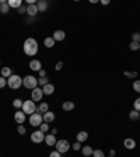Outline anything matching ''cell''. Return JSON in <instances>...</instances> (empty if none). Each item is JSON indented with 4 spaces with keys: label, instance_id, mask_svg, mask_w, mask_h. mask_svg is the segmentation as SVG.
<instances>
[{
    "label": "cell",
    "instance_id": "13",
    "mask_svg": "<svg viewBox=\"0 0 140 157\" xmlns=\"http://www.w3.org/2000/svg\"><path fill=\"white\" fill-rule=\"evenodd\" d=\"M42 91H44V94L51 95V94H53V91H55V86H53V84H51V83H48L46 86H44V87H42Z\"/></svg>",
    "mask_w": 140,
    "mask_h": 157
},
{
    "label": "cell",
    "instance_id": "37",
    "mask_svg": "<svg viewBox=\"0 0 140 157\" xmlns=\"http://www.w3.org/2000/svg\"><path fill=\"white\" fill-rule=\"evenodd\" d=\"M7 84V80L4 77H0V88H4V86Z\"/></svg>",
    "mask_w": 140,
    "mask_h": 157
},
{
    "label": "cell",
    "instance_id": "28",
    "mask_svg": "<svg viewBox=\"0 0 140 157\" xmlns=\"http://www.w3.org/2000/svg\"><path fill=\"white\" fill-rule=\"evenodd\" d=\"M39 131H41V132H44V133H46L48 131H49V124H41Z\"/></svg>",
    "mask_w": 140,
    "mask_h": 157
},
{
    "label": "cell",
    "instance_id": "6",
    "mask_svg": "<svg viewBox=\"0 0 140 157\" xmlns=\"http://www.w3.org/2000/svg\"><path fill=\"white\" fill-rule=\"evenodd\" d=\"M42 122H44V119H42V115H41V114L34 112L31 117H30V124H31L32 126H41Z\"/></svg>",
    "mask_w": 140,
    "mask_h": 157
},
{
    "label": "cell",
    "instance_id": "15",
    "mask_svg": "<svg viewBox=\"0 0 140 157\" xmlns=\"http://www.w3.org/2000/svg\"><path fill=\"white\" fill-rule=\"evenodd\" d=\"M37 13H38V7H37V4H28V7H27V14H28V16L34 17Z\"/></svg>",
    "mask_w": 140,
    "mask_h": 157
},
{
    "label": "cell",
    "instance_id": "36",
    "mask_svg": "<svg viewBox=\"0 0 140 157\" xmlns=\"http://www.w3.org/2000/svg\"><path fill=\"white\" fill-rule=\"evenodd\" d=\"M130 49H132V50H137V49H139V42H132V44H130Z\"/></svg>",
    "mask_w": 140,
    "mask_h": 157
},
{
    "label": "cell",
    "instance_id": "46",
    "mask_svg": "<svg viewBox=\"0 0 140 157\" xmlns=\"http://www.w3.org/2000/svg\"><path fill=\"white\" fill-rule=\"evenodd\" d=\"M139 115H140V111H139Z\"/></svg>",
    "mask_w": 140,
    "mask_h": 157
},
{
    "label": "cell",
    "instance_id": "45",
    "mask_svg": "<svg viewBox=\"0 0 140 157\" xmlns=\"http://www.w3.org/2000/svg\"><path fill=\"white\" fill-rule=\"evenodd\" d=\"M109 157H114V156H109Z\"/></svg>",
    "mask_w": 140,
    "mask_h": 157
},
{
    "label": "cell",
    "instance_id": "8",
    "mask_svg": "<svg viewBox=\"0 0 140 157\" xmlns=\"http://www.w3.org/2000/svg\"><path fill=\"white\" fill-rule=\"evenodd\" d=\"M42 97H44V91H42V88H34L32 90V94H31V100L32 101H41L42 100Z\"/></svg>",
    "mask_w": 140,
    "mask_h": 157
},
{
    "label": "cell",
    "instance_id": "41",
    "mask_svg": "<svg viewBox=\"0 0 140 157\" xmlns=\"http://www.w3.org/2000/svg\"><path fill=\"white\" fill-rule=\"evenodd\" d=\"M18 13H20V14H23V13H27V9H24V6L18 7Z\"/></svg>",
    "mask_w": 140,
    "mask_h": 157
},
{
    "label": "cell",
    "instance_id": "39",
    "mask_svg": "<svg viewBox=\"0 0 140 157\" xmlns=\"http://www.w3.org/2000/svg\"><path fill=\"white\" fill-rule=\"evenodd\" d=\"M62 67H63V62H57L56 66H55V69H56V70H60Z\"/></svg>",
    "mask_w": 140,
    "mask_h": 157
},
{
    "label": "cell",
    "instance_id": "43",
    "mask_svg": "<svg viewBox=\"0 0 140 157\" xmlns=\"http://www.w3.org/2000/svg\"><path fill=\"white\" fill-rule=\"evenodd\" d=\"M101 4L107 6V4H109V1H108V0H101Z\"/></svg>",
    "mask_w": 140,
    "mask_h": 157
},
{
    "label": "cell",
    "instance_id": "40",
    "mask_svg": "<svg viewBox=\"0 0 140 157\" xmlns=\"http://www.w3.org/2000/svg\"><path fill=\"white\" fill-rule=\"evenodd\" d=\"M80 147H81V145H80V142H76V143L73 145V149H74V150H80Z\"/></svg>",
    "mask_w": 140,
    "mask_h": 157
},
{
    "label": "cell",
    "instance_id": "11",
    "mask_svg": "<svg viewBox=\"0 0 140 157\" xmlns=\"http://www.w3.org/2000/svg\"><path fill=\"white\" fill-rule=\"evenodd\" d=\"M42 119H44L45 124H51L52 121L55 119V114L51 112V111H48V112H45L44 115H42Z\"/></svg>",
    "mask_w": 140,
    "mask_h": 157
},
{
    "label": "cell",
    "instance_id": "31",
    "mask_svg": "<svg viewBox=\"0 0 140 157\" xmlns=\"http://www.w3.org/2000/svg\"><path fill=\"white\" fill-rule=\"evenodd\" d=\"M123 75L126 76V77H130V79H133V77H137V72H125Z\"/></svg>",
    "mask_w": 140,
    "mask_h": 157
},
{
    "label": "cell",
    "instance_id": "29",
    "mask_svg": "<svg viewBox=\"0 0 140 157\" xmlns=\"http://www.w3.org/2000/svg\"><path fill=\"white\" fill-rule=\"evenodd\" d=\"M13 105H14V108L20 109V108H23V101L17 98V100H14V101H13Z\"/></svg>",
    "mask_w": 140,
    "mask_h": 157
},
{
    "label": "cell",
    "instance_id": "20",
    "mask_svg": "<svg viewBox=\"0 0 140 157\" xmlns=\"http://www.w3.org/2000/svg\"><path fill=\"white\" fill-rule=\"evenodd\" d=\"M62 108H63L64 111H71V109L74 108V102H73V101H64Z\"/></svg>",
    "mask_w": 140,
    "mask_h": 157
},
{
    "label": "cell",
    "instance_id": "24",
    "mask_svg": "<svg viewBox=\"0 0 140 157\" xmlns=\"http://www.w3.org/2000/svg\"><path fill=\"white\" fill-rule=\"evenodd\" d=\"M38 109H39V114L41 112H48V111H49V105H48V104H46V102H41V104H39V107H38Z\"/></svg>",
    "mask_w": 140,
    "mask_h": 157
},
{
    "label": "cell",
    "instance_id": "17",
    "mask_svg": "<svg viewBox=\"0 0 140 157\" xmlns=\"http://www.w3.org/2000/svg\"><path fill=\"white\" fill-rule=\"evenodd\" d=\"M8 10H10L8 3H7L6 0H0V11L3 13V14H6V13H8Z\"/></svg>",
    "mask_w": 140,
    "mask_h": 157
},
{
    "label": "cell",
    "instance_id": "42",
    "mask_svg": "<svg viewBox=\"0 0 140 157\" xmlns=\"http://www.w3.org/2000/svg\"><path fill=\"white\" fill-rule=\"evenodd\" d=\"M38 73H39V76H41V77H45V76H46V72H45L44 69H41Z\"/></svg>",
    "mask_w": 140,
    "mask_h": 157
},
{
    "label": "cell",
    "instance_id": "25",
    "mask_svg": "<svg viewBox=\"0 0 140 157\" xmlns=\"http://www.w3.org/2000/svg\"><path fill=\"white\" fill-rule=\"evenodd\" d=\"M129 117H130V119L132 121H136V119H139L140 118V115H139V111H136V109H133L132 112L129 114Z\"/></svg>",
    "mask_w": 140,
    "mask_h": 157
},
{
    "label": "cell",
    "instance_id": "10",
    "mask_svg": "<svg viewBox=\"0 0 140 157\" xmlns=\"http://www.w3.org/2000/svg\"><path fill=\"white\" fill-rule=\"evenodd\" d=\"M64 37H66V34H64V31H62V30H56V31L53 32V39H55V42L56 41H63Z\"/></svg>",
    "mask_w": 140,
    "mask_h": 157
},
{
    "label": "cell",
    "instance_id": "4",
    "mask_svg": "<svg viewBox=\"0 0 140 157\" xmlns=\"http://www.w3.org/2000/svg\"><path fill=\"white\" fill-rule=\"evenodd\" d=\"M37 109V105L32 100H28V101H24L23 102V112L24 114H28V115H32Z\"/></svg>",
    "mask_w": 140,
    "mask_h": 157
},
{
    "label": "cell",
    "instance_id": "18",
    "mask_svg": "<svg viewBox=\"0 0 140 157\" xmlns=\"http://www.w3.org/2000/svg\"><path fill=\"white\" fill-rule=\"evenodd\" d=\"M88 139V133L86 132V131H81V132H78L77 133V142H86Z\"/></svg>",
    "mask_w": 140,
    "mask_h": 157
},
{
    "label": "cell",
    "instance_id": "38",
    "mask_svg": "<svg viewBox=\"0 0 140 157\" xmlns=\"http://www.w3.org/2000/svg\"><path fill=\"white\" fill-rule=\"evenodd\" d=\"M60 154H62V153H59L57 150H55V151H52L51 154H49V157H62Z\"/></svg>",
    "mask_w": 140,
    "mask_h": 157
},
{
    "label": "cell",
    "instance_id": "23",
    "mask_svg": "<svg viewBox=\"0 0 140 157\" xmlns=\"http://www.w3.org/2000/svg\"><path fill=\"white\" fill-rule=\"evenodd\" d=\"M10 76H11V69H10V67H3V69H1V77L8 79Z\"/></svg>",
    "mask_w": 140,
    "mask_h": 157
},
{
    "label": "cell",
    "instance_id": "3",
    "mask_svg": "<svg viewBox=\"0 0 140 157\" xmlns=\"http://www.w3.org/2000/svg\"><path fill=\"white\" fill-rule=\"evenodd\" d=\"M23 84H24V87L34 90V88L38 87V79L34 77V76H25L23 79Z\"/></svg>",
    "mask_w": 140,
    "mask_h": 157
},
{
    "label": "cell",
    "instance_id": "32",
    "mask_svg": "<svg viewBox=\"0 0 140 157\" xmlns=\"http://www.w3.org/2000/svg\"><path fill=\"white\" fill-rule=\"evenodd\" d=\"M133 90L137 91V93H140V80H136V82L133 83Z\"/></svg>",
    "mask_w": 140,
    "mask_h": 157
},
{
    "label": "cell",
    "instance_id": "21",
    "mask_svg": "<svg viewBox=\"0 0 140 157\" xmlns=\"http://www.w3.org/2000/svg\"><path fill=\"white\" fill-rule=\"evenodd\" d=\"M37 7H38V11H46V9H48V3L44 1V0H41L37 3Z\"/></svg>",
    "mask_w": 140,
    "mask_h": 157
},
{
    "label": "cell",
    "instance_id": "19",
    "mask_svg": "<svg viewBox=\"0 0 140 157\" xmlns=\"http://www.w3.org/2000/svg\"><path fill=\"white\" fill-rule=\"evenodd\" d=\"M7 3H8V6L13 7V9H18V7L23 6V1H21V0H8Z\"/></svg>",
    "mask_w": 140,
    "mask_h": 157
},
{
    "label": "cell",
    "instance_id": "35",
    "mask_svg": "<svg viewBox=\"0 0 140 157\" xmlns=\"http://www.w3.org/2000/svg\"><path fill=\"white\" fill-rule=\"evenodd\" d=\"M132 39H133L132 42H139V41H140V34H137V32H134V34H133V37H132Z\"/></svg>",
    "mask_w": 140,
    "mask_h": 157
},
{
    "label": "cell",
    "instance_id": "34",
    "mask_svg": "<svg viewBox=\"0 0 140 157\" xmlns=\"http://www.w3.org/2000/svg\"><path fill=\"white\" fill-rule=\"evenodd\" d=\"M17 131H18L20 135H25V132H27V129H25V128H24L23 125H18V128H17Z\"/></svg>",
    "mask_w": 140,
    "mask_h": 157
},
{
    "label": "cell",
    "instance_id": "26",
    "mask_svg": "<svg viewBox=\"0 0 140 157\" xmlns=\"http://www.w3.org/2000/svg\"><path fill=\"white\" fill-rule=\"evenodd\" d=\"M83 154L84 156H93V149L90 146H84L83 147Z\"/></svg>",
    "mask_w": 140,
    "mask_h": 157
},
{
    "label": "cell",
    "instance_id": "33",
    "mask_svg": "<svg viewBox=\"0 0 140 157\" xmlns=\"http://www.w3.org/2000/svg\"><path fill=\"white\" fill-rule=\"evenodd\" d=\"M133 108L136 109V111H140V98L134 100V102H133Z\"/></svg>",
    "mask_w": 140,
    "mask_h": 157
},
{
    "label": "cell",
    "instance_id": "30",
    "mask_svg": "<svg viewBox=\"0 0 140 157\" xmlns=\"http://www.w3.org/2000/svg\"><path fill=\"white\" fill-rule=\"evenodd\" d=\"M93 157H105L102 150H93Z\"/></svg>",
    "mask_w": 140,
    "mask_h": 157
},
{
    "label": "cell",
    "instance_id": "2",
    "mask_svg": "<svg viewBox=\"0 0 140 157\" xmlns=\"http://www.w3.org/2000/svg\"><path fill=\"white\" fill-rule=\"evenodd\" d=\"M7 84H8V87L10 88L17 90V88L21 87V84H23V79H21L18 75H11L8 79H7Z\"/></svg>",
    "mask_w": 140,
    "mask_h": 157
},
{
    "label": "cell",
    "instance_id": "22",
    "mask_svg": "<svg viewBox=\"0 0 140 157\" xmlns=\"http://www.w3.org/2000/svg\"><path fill=\"white\" fill-rule=\"evenodd\" d=\"M44 44H45L46 48H53V45H55V39H53L52 37H48V38H45Z\"/></svg>",
    "mask_w": 140,
    "mask_h": 157
},
{
    "label": "cell",
    "instance_id": "12",
    "mask_svg": "<svg viewBox=\"0 0 140 157\" xmlns=\"http://www.w3.org/2000/svg\"><path fill=\"white\" fill-rule=\"evenodd\" d=\"M30 69L34 70V72H39V70L42 69V65L39 60H31L30 62Z\"/></svg>",
    "mask_w": 140,
    "mask_h": 157
},
{
    "label": "cell",
    "instance_id": "27",
    "mask_svg": "<svg viewBox=\"0 0 140 157\" xmlns=\"http://www.w3.org/2000/svg\"><path fill=\"white\" fill-rule=\"evenodd\" d=\"M48 77H46V76H45V77H39L38 79V84L39 86H42V87H44V86H46V84H48Z\"/></svg>",
    "mask_w": 140,
    "mask_h": 157
},
{
    "label": "cell",
    "instance_id": "9",
    "mask_svg": "<svg viewBox=\"0 0 140 157\" xmlns=\"http://www.w3.org/2000/svg\"><path fill=\"white\" fill-rule=\"evenodd\" d=\"M14 119H16V122L17 124H24V121H25V114L23 112V111H20V109H17V112L14 114Z\"/></svg>",
    "mask_w": 140,
    "mask_h": 157
},
{
    "label": "cell",
    "instance_id": "1",
    "mask_svg": "<svg viewBox=\"0 0 140 157\" xmlns=\"http://www.w3.org/2000/svg\"><path fill=\"white\" fill-rule=\"evenodd\" d=\"M24 52L27 56H34L38 52V42L34 38H27L24 42Z\"/></svg>",
    "mask_w": 140,
    "mask_h": 157
},
{
    "label": "cell",
    "instance_id": "14",
    "mask_svg": "<svg viewBox=\"0 0 140 157\" xmlns=\"http://www.w3.org/2000/svg\"><path fill=\"white\" fill-rule=\"evenodd\" d=\"M56 138H55V135H46L45 136V143L48 146H55L56 145Z\"/></svg>",
    "mask_w": 140,
    "mask_h": 157
},
{
    "label": "cell",
    "instance_id": "16",
    "mask_svg": "<svg viewBox=\"0 0 140 157\" xmlns=\"http://www.w3.org/2000/svg\"><path fill=\"white\" fill-rule=\"evenodd\" d=\"M123 146H125L126 149H129V150H132V149L136 147V142H134L133 139H125V140H123Z\"/></svg>",
    "mask_w": 140,
    "mask_h": 157
},
{
    "label": "cell",
    "instance_id": "44",
    "mask_svg": "<svg viewBox=\"0 0 140 157\" xmlns=\"http://www.w3.org/2000/svg\"><path fill=\"white\" fill-rule=\"evenodd\" d=\"M139 50H140V44H139Z\"/></svg>",
    "mask_w": 140,
    "mask_h": 157
},
{
    "label": "cell",
    "instance_id": "7",
    "mask_svg": "<svg viewBox=\"0 0 140 157\" xmlns=\"http://www.w3.org/2000/svg\"><path fill=\"white\" fill-rule=\"evenodd\" d=\"M31 140L34 143H42L45 140V133L41 131H35L31 133Z\"/></svg>",
    "mask_w": 140,
    "mask_h": 157
},
{
    "label": "cell",
    "instance_id": "5",
    "mask_svg": "<svg viewBox=\"0 0 140 157\" xmlns=\"http://www.w3.org/2000/svg\"><path fill=\"white\" fill-rule=\"evenodd\" d=\"M55 147H56V150L59 151V153H66V151L70 149V143L67 140H64V139H60V140L56 142Z\"/></svg>",
    "mask_w": 140,
    "mask_h": 157
}]
</instances>
